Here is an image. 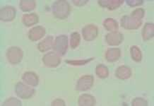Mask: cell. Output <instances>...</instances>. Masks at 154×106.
Returning a JSON list of instances; mask_svg holds the SVG:
<instances>
[{"mask_svg":"<svg viewBox=\"0 0 154 106\" xmlns=\"http://www.w3.org/2000/svg\"><path fill=\"white\" fill-rule=\"evenodd\" d=\"M130 54L131 59L136 62H141L142 60V53L140 49L138 48L137 46L133 45L130 48Z\"/></svg>","mask_w":154,"mask_h":106,"instance_id":"603a6c76","label":"cell"},{"mask_svg":"<svg viewBox=\"0 0 154 106\" xmlns=\"http://www.w3.org/2000/svg\"><path fill=\"white\" fill-rule=\"evenodd\" d=\"M42 61L45 66L54 68L58 67L61 63L60 56L55 52H49L45 54L42 58Z\"/></svg>","mask_w":154,"mask_h":106,"instance_id":"8992f818","label":"cell"},{"mask_svg":"<svg viewBox=\"0 0 154 106\" xmlns=\"http://www.w3.org/2000/svg\"><path fill=\"white\" fill-rule=\"evenodd\" d=\"M45 28L43 26H38L31 28V29L28 31V36L29 40H31L32 42H36L43 38V36H45Z\"/></svg>","mask_w":154,"mask_h":106,"instance_id":"8fae6325","label":"cell"},{"mask_svg":"<svg viewBox=\"0 0 154 106\" xmlns=\"http://www.w3.org/2000/svg\"><path fill=\"white\" fill-rule=\"evenodd\" d=\"M54 44V38L52 36H48L38 45V49L40 52H45L52 48Z\"/></svg>","mask_w":154,"mask_h":106,"instance_id":"2e32d148","label":"cell"},{"mask_svg":"<svg viewBox=\"0 0 154 106\" xmlns=\"http://www.w3.org/2000/svg\"><path fill=\"white\" fill-rule=\"evenodd\" d=\"M69 46V40L67 36L66 35H60L57 36L54 41L52 48L58 55L60 57L64 56L67 51Z\"/></svg>","mask_w":154,"mask_h":106,"instance_id":"7a4b0ae2","label":"cell"},{"mask_svg":"<svg viewBox=\"0 0 154 106\" xmlns=\"http://www.w3.org/2000/svg\"><path fill=\"white\" fill-rule=\"evenodd\" d=\"M105 42L110 46H118L124 40V36L119 32H110L105 36Z\"/></svg>","mask_w":154,"mask_h":106,"instance_id":"30bf717a","label":"cell"},{"mask_svg":"<svg viewBox=\"0 0 154 106\" xmlns=\"http://www.w3.org/2000/svg\"><path fill=\"white\" fill-rule=\"evenodd\" d=\"M81 42L80 34L77 32H74L71 34L70 38V46L72 49H76L79 45Z\"/></svg>","mask_w":154,"mask_h":106,"instance_id":"cb8c5ba5","label":"cell"},{"mask_svg":"<svg viewBox=\"0 0 154 106\" xmlns=\"http://www.w3.org/2000/svg\"><path fill=\"white\" fill-rule=\"evenodd\" d=\"M6 57L10 64H18L21 62L23 58V52L19 47H11L6 52Z\"/></svg>","mask_w":154,"mask_h":106,"instance_id":"3957f363","label":"cell"},{"mask_svg":"<svg viewBox=\"0 0 154 106\" xmlns=\"http://www.w3.org/2000/svg\"><path fill=\"white\" fill-rule=\"evenodd\" d=\"M132 106H147L149 105L148 102L143 98H136L131 102Z\"/></svg>","mask_w":154,"mask_h":106,"instance_id":"4316f807","label":"cell"},{"mask_svg":"<svg viewBox=\"0 0 154 106\" xmlns=\"http://www.w3.org/2000/svg\"><path fill=\"white\" fill-rule=\"evenodd\" d=\"M96 104V98L90 94L85 93L80 95L78 99V105L79 106H94Z\"/></svg>","mask_w":154,"mask_h":106,"instance_id":"ac0fdd59","label":"cell"},{"mask_svg":"<svg viewBox=\"0 0 154 106\" xmlns=\"http://www.w3.org/2000/svg\"><path fill=\"white\" fill-rule=\"evenodd\" d=\"M124 2V0H99L98 2L101 7L109 10H115L123 5Z\"/></svg>","mask_w":154,"mask_h":106,"instance_id":"4fadbf2b","label":"cell"},{"mask_svg":"<svg viewBox=\"0 0 154 106\" xmlns=\"http://www.w3.org/2000/svg\"><path fill=\"white\" fill-rule=\"evenodd\" d=\"M82 36L86 41H92L98 35V28L94 24H87L82 28Z\"/></svg>","mask_w":154,"mask_h":106,"instance_id":"ba28073f","label":"cell"},{"mask_svg":"<svg viewBox=\"0 0 154 106\" xmlns=\"http://www.w3.org/2000/svg\"><path fill=\"white\" fill-rule=\"evenodd\" d=\"M120 22L122 27L126 30H137L142 25V20L131 15L122 16Z\"/></svg>","mask_w":154,"mask_h":106,"instance_id":"277c9868","label":"cell"},{"mask_svg":"<svg viewBox=\"0 0 154 106\" xmlns=\"http://www.w3.org/2000/svg\"><path fill=\"white\" fill-rule=\"evenodd\" d=\"M19 7L23 12L31 11L35 9L36 2L35 0H21Z\"/></svg>","mask_w":154,"mask_h":106,"instance_id":"ffe728a7","label":"cell"},{"mask_svg":"<svg viewBox=\"0 0 154 106\" xmlns=\"http://www.w3.org/2000/svg\"><path fill=\"white\" fill-rule=\"evenodd\" d=\"M121 50L119 48H108L105 52V58L108 62H115L120 58Z\"/></svg>","mask_w":154,"mask_h":106,"instance_id":"9a60e30c","label":"cell"},{"mask_svg":"<svg viewBox=\"0 0 154 106\" xmlns=\"http://www.w3.org/2000/svg\"><path fill=\"white\" fill-rule=\"evenodd\" d=\"M39 22V17L35 13H31L29 14H23L22 16V23L26 27L35 25Z\"/></svg>","mask_w":154,"mask_h":106,"instance_id":"e0dca14e","label":"cell"},{"mask_svg":"<svg viewBox=\"0 0 154 106\" xmlns=\"http://www.w3.org/2000/svg\"><path fill=\"white\" fill-rule=\"evenodd\" d=\"M96 74L99 78L105 79L109 76V69L105 65L100 64L97 65L96 68Z\"/></svg>","mask_w":154,"mask_h":106,"instance_id":"7402d4cb","label":"cell"},{"mask_svg":"<svg viewBox=\"0 0 154 106\" xmlns=\"http://www.w3.org/2000/svg\"><path fill=\"white\" fill-rule=\"evenodd\" d=\"M4 106H21L22 103L19 99L14 97H10L3 103Z\"/></svg>","mask_w":154,"mask_h":106,"instance_id":"484cf974","label":"cell"},{"mask_svg":"<svg viewBox=\"0 0 154 106\" xmlns=\"http://www.w3.org/2000/svg\"><path fill=\"white\" fill-rule=\"evenodd\" d=\"M103 26L105 30L110 32H117L119 29V25L117 21L112 18H107L103 21Z\"/></svg>","mask_w":154,"mask_h":106,"instance_id":"44dd1931","label":"cell"},{"mask_svg":"<svg viewBox=\"0 0 154 106\" xmlns=\"http://www.w3.org/2000/svg\"><path fill=\"white\" fill-rule=\"evenodd\" d=\"M15 93L20 98L29 99L35 94V90L20 81L15 86Z\"/></svg>","mask_w":154,"mask_h":106,"instance_id":"5b68a950","label":"cell"},{"mask_svg":"<svg viewBox=\"0 0 154 106\" xmlns=\"http://www.w3.org/2000/svg\"><path fill=\"white\" fill-rule=\"evenodd\" d=\"M72 2L77 7H82L88 2V0H72Z\"/></svg>","mask_w":154,"mask_h":106,"instance_id":"4dcf8cb0","label":"cell"},{"mask_svg":"<svg viewBox=\"0 0 154 106\" xmlns=\"http://www.w3.org/2000/svg\"><path fill=\"white\" fill-rule=\"evenodd\" d=\"M94 83V78L92 75H84L77 81L76 90L78 91H86L92 88Z\"/></svg>","mask_w":154,"mask_h":106,"instance_id":"52a82bcc","label":"cell"},{"mask_svg":"<svg viewBox=\"0 0 154 106\" xmlns=\"http://www.w3.org/2000/svg\"><path fill=\"white\" fill-rule=\"evenodd\" d=\"M22 80L26 84L35 87L39 83V78L38 75L33 72H26L22 76Z\"/></svg>","mask_w":154,"mask_h":106,"instance_id":"7c38bea8","label":"cell"},{"mask_svg":"<svg viewBox=\"0 0 154 106\" xmlns=\"http://www.w3.org/2000/svg\"><path fill=\"white\" fill-rule=\"evenodd\" d=\"M52 106H65V102L60 98H57L52 102Z\"/></svg>","mask_w":154,"mask_h":106,"instance_id":"f546056e","label":"cell"},{"mask_svg":"<svg viewBox=\"0 0 154 106\" xmlns=\"http://www.w3.org/2000/svg\"><path fill=\"white\" fill-rule=\"evenodd\" d=\"M131 74H132V72L130 67L125 66V65L119 67L115 71V76L121 80H127L130 78Z\"/></svg>","mask_w":154,"mask_h":106,"instance_id":"5bb4252c","label":"cell"},{"mask_svg":"<svg viewBox=\"0 0 154 106\" xmlns=\"http://www.w3.org/2000/svg\"><path fill=\"white\" fill-rule=\"evenodd\" d=\"M52 12L57 19L64 20L67 19L71 12V6L66 0L54 2L51 7Z\"/></svg>","mask_w":154,"mask_h":106,"instance_id":"6da1fadb","label":"cell"},{"mask_svg":"<svg viewBox=\"0 0 154 106\" xmlns=\"http://www.w3.org/2000/svg\"><path fill=\"white\" fill-rule=\"evenodd\" d=\"M94 58L87 59V60H65V62L67 63L68 64L72 65V66H83V65H86L90 62L91 61L94 60Z\"/></svg>","mask_w":154,"mask_h":106,"instance_id":"d4e9b609","label":"cell"},{"mask_svg":"<svg viewBox=\"0 0 154 106\" xmlns=\"http://www.w3.org/2000/svg\"><path fill=\"white\" fill-rule=\"evenodd\" d=\"M141 36L143 41H149L154 36V25L151 23H145L141 32Z\"/></svg>","mask_w":154,"mask_h":106,"instance_id":"d6986e66","label":"cell"},{"mask_svg":"<svg viewBox=\"0 0 154 106\" xmlns=\"http://www.w3.org/2000/svg\"><path fill=\"white\" fill-rule=\"evenodd\" d=\"M127 5L130 7H135L142 5L144 1L143 0H126Z\"/></svg>","mask_w":154,"mask_h":106,"instance_id":"f1b7e54d","label":"cell"},{"mask_svg":"<svg viewBox=\"0 0 154 106\" xmlns=\"http://www.w3.org/2000/svg\"><path fill=\"white\" fill-rule=\"evenodd\" d=\"M17 10L11 6H5L0 9V19L5 22L12 21L16 18Z\"/></svg>","mask_w":154,"mask_h":106,"instance_id":"9c48e42d","label":"cell"},{"mask_svg":"<svg viewBox=\"0 0 154 106\" xmlns=\"http://www.w3.org/2000/svg\"><path fill=\"white\" fill-rule=\"evenodd\" d=\"M131 15L137 18V19L142 20L145 16V10L142 8H138V9H135L134 11L131 12Z\"/></svg>","mask_w":154,"mask_h":106,"instance_id":"83f0119b","label":"cell"}]
</instances>
